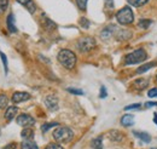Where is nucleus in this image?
I'll return each mask as SVG.
<instances>
[{
    "label": "nucleus",
    "mask_w": 157,
    "mask_h": 149,
    "mask_svg": "<svg viewBox=\"0 0 157 149\" xmlns=\"http://www.w3.org/2000/svg\"><path fill=\"white\" fill-rule=\"evenodd\" d=\"M57 58H58L59 63L63 67H65L67 69H73L75 67V64H76V55L73 51L68 50V49L60 50L58 52Z\"/></svg>",
    "instance_id": "f257e3e1"
},
{
    "label": "nucleus",
    "mask_w": 157,
    "mask_h": 149,
    "mask_svg": "<svg viewBox=\"0 0 157 149\" xmlns=\"http://www.w3.org/2000/svg\"><path fill=\"white\" fill-rule=\"evenodd\" d=\"M53 138L57 143H69L74 138V132L67 126H60L53 131Z\"/></svg>",
    "instance_id": "f03ea898"
},
{
    "label": "nucleus",
    "mask_w": 157,
    "mask_h": 149,
    "mask_svg": "<svg viewBox=\"0 0 157 149\" xmlns=\"http://www.w3.org/2000/svg\"><path fill=\"white\" fill-rule=\"evenodd\" d=\"M147 58V54L144 49H138L136 51L126 55L124 57V64L131 66V64H138V63H143L145 62Z\"/></svg>",
    "instance_id": "7ed1b4c3"
},
{
    "label": "nucleus",
    "mask_w": 157,
    "mask_h": 149,
    "mask_svg": "<svg viewBox=\"0 0 157 149\" xmlns=\"http://www.w3.org/2000/svg\"><path fill=\"white\" fill-rule=\"evenodd\" d=\"M116 19H117V22L120 24L127 26V24L133 23L134 14H133V11H132V9L129 6H124L116 14Z\"/></svg>",
    "instance_id": "20e7f679"
},
{
    "label": "nucleus",
    "mask_w": 157,
    "mask_h": 149,
    "mask_svg": "<svg viewBox=\"0 0 157 149\" xmlns=\"http://www.w3.org/2000/svg\"><path fill=\"white\" fill-rule=\"evenodd\" d=\"M96 46V40L92 37H83L78 41V49L81 52H90Z\"/></svg>",
    "instance_id": "39448f33"
},
{
    "label": "nucleus",
    "mask_w": 157,
    "mask_h": 149,
    "mask_svg": "<svg viewBox=\"0 0 157 149\" xmlns=\"http://www.w3.org/2000/svg\"><path fill=\"white\" fill-rule=\"evenodd\" d=\"M16 123L22 126V127H29V126H33L35 124V120L33 116H30L29 114H21L17 116L16 119Z\"/></svg>",
    "instance_id": "423d86ee"
},
{
    "label": "nucleus",
    "mask_w": 157,
    "mask_h": 149,
    "mask_svg": "<svg viewBox=\"0 0 157 149\" xmlns=\"http://www.w3.org/2000/svg\"><path fill=\"white\" fill-rule=\"evenodd\" d=\"M45 104L50 111L55 112L58 109V98L55 95H48L45 97Z\"/></svg>",
    "instance_id": "0eeeda50"
},
{
    "label": "nucleus",
    "mask_w": 157,
    "mask_h": 149,
    "mask_svg": "<svg viewBox=\"0 0 157 149\" xmlns=\"http://www.w3.org/2000/svg\"><path fill=\"white\" fill-rule=\"evenodd\" d=\"M30 93L28 92H23V91H17L12 95V102L13 103H22V102H25L28 99H30Z\"/></svg>",
    "instance_id": "6e6552de"
},
{
    "label": "nucleus",
    "mask_w": 157,
    "mask_h": 149,
    "mask_svg": "<svg viewBox=\"0 0 157 149\" xmlns=\"http://www.w3.org/2000/svg\"><path fill=\"white\" fill-rule=\"evenodd\" d=\"M114 35L118 41H124V40H128L132 38V33L129 30H126V29H117L116 28V33Z\"/></svg>",
    "instance_id": "1a4fd4ad"
},
{
    "label": "nucleus",
    "mask_w": 157,
    "mask_h": 149,
    "mask_svg": "<svg viewBox=\"0 0 157 149\" xmlns=\"http://www.w3.org/2000/svg\"><path fill=\"white\" fill-rule=\"evenodd\" d=\"M17 1L20 2L21 5H23L30 14H34V12H35L36 5H35V2H34L33 0H17Z\"/></svg>",
    "instance_id": "9d476101"
},
{
    "label": "nucleus",
    "mask_w": 157,
    "mask_h": 149,
    "mask_svg": "<svg viewBox=\"0 0 157 149\" xmlns=\"http://www.w3.org/2000/svg\"><path fill=\"white\" fill-rule=\"evenodd\" d=\"M18 113V108L16 106H11V107H7V109L5 111V119L6 120H12Z\"/></svg>",
    "instance_id": "9b49d317"
},
{
    "label": "nucleus",
    "mask_w": 157,
    "mask_h": 149,
    "mask_svg": "<svg viewBox=\"0 0 157 149\" xmlns=\"http://www.w3.org/2000/svg\"><path fill=\"white\" fill-rule=\"evenodd\" d=\"M134 124V116L131 115V114H126L121 118V125L124 126V127H129Z\"/></svg>",
    "instance_id": "f8f14e48"
},
{
    "label": "nucleus",
    "mask_w": 157,
    "mask_h": 149,
    "mask_svg": "<svg viewBox=\"0 0 157 149\" xmlns=\"http://www.w3.org/2000/svg\"><path fill=\"white\" fill-rule=\"evenodd\" d=\"M149 85V81L146 79H137L134 83H133V89H136L138 91H141L144 89H146Z\"/></svg>",
    "instance_id": "ddd939ff"
},
{
    "label": "nucleus",
    "mask_w": 157,
    "mask_h": 149,
    "mask_svg": "<svg viewBox=\"0 0 157 149\" xmlns=\"http://www.w3.org/2000/svg\"><path fill=\"white\" fill-rule=\"evenodd\" d=\"M6 26H7V29L10 33H17V28L15 26V17L12 14H10L7 16V19H6Z\"/></svg>",
    "instance_id": "4468645a"
},
{
    "label": "nucleus",
    "mask_w": 157,
    "mask_h": 149,
    "mask_svg": "<svg viewBox=\"0 0 157 149\" xmlns=\"http://www.w3.org/2000/svg\"><path fill=\"white\" fill-rule=\"evenodd\" d=\"M156 64H157L156 62H151V63H145V64L140 66V67L137 69V74H143V73L147 72L149 69H151V68L156 67Z\"/></svg>",
    "instance_id": "2eb2a0df"
},
{
    "label": "nucleus",
    "mask_w": 157,
    "mask_h": 149,
    "mask_svg": "<svg viewBox=\"0 0 157 149\" xmlns=\"http://www.w3.org/2000/svg\"><path fill=\"white\" fill-rule=\"evenodd\" d=\"M21 136L23 139H28V141H32L34 138V130L29 129V127H25L24 130H22L21 132Z\"/></svg>",
    "instance_id": "dca6fc26"
},
{
    "label": "nucleus",
    "mask_w": 157,
    "mask_h": 149,
    "mask_svg": "<svg viewBox=\"0 0 157 149\" xmlns=\"http://www.w3.org/2000/svg\"><path fill=\"white\" fill-rule=\"evenodd\" d=\"M21 149H39V147L36 146L35 142L33 141H28V139H24L22 143H21Z\"/></svg>",
    "instance_id": "f3484780"
},
{
    "label": "nucleus",
    "mask_w": 157,
    "mask_h": 149,
    "mask_svg": "<svg viewBox=\"0 0 157 149\" xmlns=\"http://www.w3.org/2000/svg\"><path fill=\"white\" fill-rule=\"evenodd\" d=\"M133 133H134L136 137H138V138L141 139V141H144L145 143H149V142L151 141V136H150L149 133H146V132H138V131H134Z\"/></svg>",
    "instance_id": "a211bd4d"
},
{
    "label": "nucleus",
    "mask_w": 157,
    "mask_h": 149,
    "mask_svg": "<svg viewBox=\"0 0 157 149\" xmlns=\"http://www.w3.org/2000/svg\"><path fill=\"white\" fill-rule=\"evenodd\" d=\"M114 29H115V26H110V27L104 28V29L101 30V34H100L101 39H109V38L114 34V33H113Z\"/></svg>",
    "instance_id": "6ab92c4d"
},
{
    "label": "nucleus",
    "mask_w": 157,
    "mask_h": 149,
    "mask_svg": "<svg viewBox=\"0 0 157 149\" xmlns=\"http://www.w3.org/2000/svg\"><path fill=\"white\" fill-rule=\"evenodd\" d=\"M42 17H44V27L46 28V29H48V30H52V29H55L57 26H56V23L53 22V21H51L50 18H47L46 16H44L42 15Z\"/></svg>",
    "instance_id": "aec40b11"
},
{
    "label": "nucleus",
    "mask_w": 157,
    "mask_h": 149,
    "mask_svg": "<svg viewBox=\"0 0 157 149\" xmlns=\"http://www.w3.org/2000/svg\"><path fill=\"white\" fill-rule=\"evenodd\" d=\"M91 146L93 147V149H103V139L101 137H97L91 142Z\"/></svg>",
    "instance_id": "412c9836"
},
{
    "label": "nucleus",
    "mask_w": 157,
    "mask_h": 149,
    "mask_svg": "<svg viewBox=\"0 0 157 149\" xmlns=\"http://www.w3.org/2000/svg\"><path fill=\"white\" fill-rule=\"evenodd\" d=\"M151 23H152L151 19H140L138 26H139V28H141V29H146V28H149V27L151 26Z\"/></svg>",
    "instance_id": "4be33fe9"
},
{
    "label": "nucleus",
    "mask_w": 157,
    "mask_h": 149,
    "mask_svg": "<svg viewBox=\"0 0 157 149\" xmlns=\"http://www.w3.org/2000/svg\"><path fill=\"white\" fill-rule=\"evenodd\" d=\"M56 126H58V123H46V124H44V125L41 126V131H42V132H47L50 129L56 127Z\"/></svg>",
    "instance_id": "5701e85b"
},
{
    "label": "nucleus",
    "mask_w": 157,
    "mask_h": 149,
    "mask_svg": "<svg viewBox=\"0 0 157 149\" xmlns=\"http://www.w3.org/2000/svg\"><path fill=\"white\" fill-rule=\"evenodd\" d=\"M132 6H136V7H139V6H143L144 4H146L149 0H127Z\"/></svg>",
    "instance_id": "b1692460"
},
{
    "label": "nucleus",
    "mask_w": 157,
    "mask_h": 149,
    "mask_svg": "<svg viewBox=\"0 0 157 149\" xmlns=\"http://www.w3.org/2000/svg\"><path fill=\"white\" fill-rule=\"evenodd\" d=\"M7 103H9V98L6 95H0V108H6L7 107Z\"/></svg>",
    "instance_id": "393cba45"
},
{
    "label": "nucleus",
    "mask_w": 157,
    "mask_h": 149,
    "mask_svg": "<svg viewBox=\"0 0 157 149\" xmlns=\"http://www.w3.org/2000/svg\"><path fill=\"white\" fill-rule=\"evenodd\" d=\"M9 7V0H0V14H4Z\"/></svg>",
    "instance_id": "a878e982"
},
{
    "label": "nucleus",
    "mask_w": 157,
    "mask_h": 149,
    "mask_svg": "<svg viewBox=\"0 0 157 149\" xmlns=\"http://www.w3.org/2000/svg\"><path fill=\"white\" fill-rule=\"evenodd\" d=\"M0 57H1V61H2V64H4V68H5V73L7 74V72H9L7 58H6V56H5V54H4V52H1V51H0Z\"/></svg>",
    "instance_id": "bb28decb"
},
{
    "label": "nucleus",
    "mask_w": 157,
    "mask_h": 149,
    "mask_svg": "<svg viewBox=\"0 0 157 149\" xmlns=\"http://www.w3.org/2000/svg\"><path fill=\"white\" fill-rule=\"evenodd\" d=\"M87 1L88 0H76V4H78V9L82 10V11H85L86 7H87Z\"/></svg>",
    "instance_id": "cd10ccee"
},
{
    "label": "nucleus",
    "mask_w": 157,
    "mask_h": 149,
    "mask_svg": "<svg viewBox=\"0 0 157 149\" xmlns=\"http://www.w3.org/2000/svg\"><path fill=\"white\" fill-rule=\"evenodd\" d=\"M67 91L70 93H73V95H78V96H82L83 95V91L82 90H80V89H73V87H68L67 89Z\"/></svg>",
    "instance_id": "c85d7f7f"
},
{
    "label": "nucleus",
    "mask_w": 157,
    "mask_h": 149,
    "mask_svg": "<svg viewBox=\"0 0 157 149\" xmlns=\"http://www.w3.org/2000/svg\"><path fill=\"white\" fill-rule=\"evenodd\" d=\"M80 24H81V27H83L85 29H87L90 27V21L87 18H85V17H81L80 18Z\"/></svg>",
    "instance_id": "c756f323"
},
{
    "label": "nucleus",
    "mask_w": 157,
    "mask_h": 149,
    "mask_svg": "<svg viewBox=\"0 0 157 149\" xmlns=\"http://www.w3.org/2000/svg\"><path fill=\"white\" fill-rule=\"evenodd\" d=\"M45 149H64L59 143H50V144H47Z\"/></svg>",
    "instance_id": "7c9ffc66"
},
{
    "label": "nucleus",
    "mask_w": 157,
    "mask_h": 149,
    "mask_svg": "<svg viewBox=\"0 0 157 149\" xmlns=\"http://www.w3.org/2000/svg\"><path fill=\"white\" fill-rule=\"evenodd\" d=\"M141 107V104H131V106H127V107H124V111H131V109H139Z\"/></svg>",
    "instance_id": "2f4dec72"
},
{
    "label": "nucleus",
    "mask_w": 157,
    "mask_h": 149,
    "mask_svg": "<svg viewBox=\"0 0 157 149\" xmlns=\"http://www.w3.org/2000/svg\"><path fill=\"white\" fill-rule=\"evenodd\" d=\"M147 96H149L150 98H152V97H157V87L151 89V90L147 92Z\"/></svg>",
    "instance_id": "473e14b6"
},
{
    "label": "nucleus",
    "mask_w": 157,
    "mask_h": 149,
    "mask_svg": "<svg viewBox=\"0 0 157 149\" xmlns=\"http://www.w3.org/2000/svg\"><path fill=\"white\" fill-rule=\"evenodd\" d=\"M106 96H108V93H106V89H105V86H101V87H100L99 97H100V98H105Z\"/></svg>",
    "instance_id": "72a5a7b5"
},
{
    "label": "nucleus",
    "mask_w": 157,
    "mask_h": 149,
    "mask_svg": "<svg viewBox=\"0 0 157 149\" xmlns=\"http://www.w3.org/2000/svg\"><path fill=\"white\" fill-rule=\"evenodd\" d=\"M157 102H147L145 103V108H150V107H156Z\"/></svg>",
    "instance_id": "f704fd0d"
},
{
    "label": "nucleus",
    "mask_w": 157,
    "mask_h": 149,
    "mask_svg": "<svg viewBox=\"0 0 157 149\" xmlns=\"http://www.w3.org/2000/svg\"><path fill=\"white\" fill-rule=\"evenodd\" d=\"M16 147H17V144H16V143H10V144L5 146V148L4 149H16Z\"/></svg>",
    "instance_id": "c9c22d12"
},
{
    "label": "nucleus",
    "mask_w": 157,
    "mask_h": 149,
    "mask_svg": "<svg viewBox=\"0 0 157 149\" xmlns=\"http://www.w3.org/2000/svg\"><path fill=\"white\" fill-rule=\"evenodd\" d=\"M154 121H155V124L157 125V114H156V113L154 114Z\"/></svg>",
    "instance_id": "e433bc0d"
},
{
    "label": "nucleus",
    "mask_w": 157,
    "mask_h": 149,
    "mask_svg": "<svg viewBox=\"0 0 157 149\" xmlns=\"http://www.w3.org/2000/svg\"><path fill=\"white\" fill-rule=\"evenodd\" d=\"M156 81H157V75H156Z\"/></svg>",
    "instance_id": "4c0bfd02"
},
{
    "label": "nucleus",
    "mask_w": 157,
    "mask_h": 149,
    "mask_svg": "<svg viewBox=\"0 0 157 149\" xmlns=\"http://www.w3.org/2000/svg\"><path fill=\"white\" fill-rule=\"evenodd\" d=\"M152 149H156V148H152Z\"/></svg>",
    "instance_id": "58836bf2"
},
{
    "label": "nucleus",
    "mask_w": 157,
    "mask_h": 149,
    "mask_svg": "<svg viewBox=\"0 0 157 149\" xmlns=\"http://www.w3.org/2000/svg\"><path fill=\"white\" fill-rule=\"evenodd\" d=\"M0 135H1V132H0Z\"/></svg>",
    "instance_id": "ea45409f"
}]
</instances>
